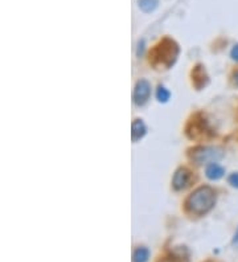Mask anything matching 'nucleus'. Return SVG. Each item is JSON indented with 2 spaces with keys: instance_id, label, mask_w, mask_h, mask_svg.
Returning <instances> with one entry per match:
<instances>
[{
  "instance_id": "f257e3e1",
  "label": "nucleus",
  "mask_w": 238,
  "mask_h": 262,
  "mask_svg": "<svg viewBox=\"0 0 238 262\" xmlns=\"http://www.w3.org/2000/svg\"><path fill=\"white\" fill-rule=\"evenodd\" d=\"M216 203V194L210 187H201L194 191L188 199V208L194 214L208 213Z\"/></svg>"
},
{
  "instance_id": "f03ea898",
  "label": "nucleus",
  "mask_w": 238,
  "mask_h": 262,
  "mask_svg": "<svg viewBox=\"0 0 238 262\" xmlns=\"http://www.w3.org/2000/svg\"><path fill=\"white\" fill-rule=\"evenodd\" d=\"M199 164L203 163H214L216 160H219L222 158V152L219 148H199V150L194 151V154L192 155Z\"/></svg>"
},
{
  "instance_id": "7ed1b4c3",
  "label": "nucleus",
  "mask_w": 238,
  "mask_h": 262,
  "mask_svg": "<svg viewBox=\"0 0 238 262\" xmlns=\"http://www.w3.org/2000/svg\"><path fill=\"white\" fill-rule=\"evenodd\" d=\"M177 45H176L174 41H171V40H164L160 45H158V48H156L155 53L158 57H163L161 60L165 61V60H168V64H172L175 61L176 56H177Z\"/></svg>"
},
{
  "instance_id": "20e7f679",
  "label": "nucleus",
  "mask_w": 238,
  "mask_h": 262,
  "mask_svg": "<svg viewBox=\"0 0 238 262\" xmlns=\"http://www.w3.org/2000/svg\"><path fill=\"white\" fill-rule=\"evenodd\" d=\"M150 93L151 86L147 81L142 80L136 83L135 90H134V101H135L136 105H144L150 98Z\"/></svg>"
},
{
  "instance_id": "39448f33",
  "label": "nucleus",
  "mask_w": 238,
  "mask_h": 262,
  "mask_svg": "<svg viewBox=\"0 0 238 262\" xmlns=\"http://www.w3.org/2000/svg\"><path fill=\"white\" fill-rule=\"evenodd\" d=\"M190 178V172L184 170V168H180V170L176 171L175 176H174V187H175V189L185 188L188 185Z\"/></svg>"
},
{
  "instance_id": "423d86ee",
  "label": "nucleus",
  "mask_w": 238,
  "mask_h": 262,
  "mask_svg": "<svg viewBox=\"0 0 238 262\" xmlns=\"http://www.w3.org/2000/svg\"><path fill=\"white\" fill-rule=\"evenodd\" d=\"M223 174H225V170H223L221 165L216 164V163L209 164L208 168H206V176L212 180H217L220 178H222Z\"/></svg>"
},
{
  "instance_id": "0eeeda50",
  "label": "nucleus",
  "mask_w": 238,
  "mask_h": 262,
  "mask_svg": "<svg viewBox=\"0 0 238 262\" xmlns=\"http://www.w3.org/2000/svg\"><path fill=\"white\" fill-rule=\"evenodd\" d=\"M144 134H146V126H144V123L139 121V119H136V121L132 123V141L141 139Z\"/></svg>"
},
{
  "instance_id": "6e6552de",
  "label": "nucleus",
  "mask_w": 238,
  "mask_h": 262,
  "mask_svg": "<svg viewBox=\"0 0 238 262\" xmlns=\"http://www.w3.org/2000/svg\"><path fill=\"white\" fill-rule=\"evenodd\" d=\"M150 258V250L147 247H138L134 252V262H147Z\"/></svg>"
},
{
  "instance_id": "1a4fd4ad",
  "label": "nucleus",
  "mask_w": 238,
  "mask_h": 262,
  "mask_svg": "<svg viewBox=\"0 0 238 262\" xmlns=\"http://www.w3.org/2000/svg\"><path fill=\"white\" fill-rule=\"evenodd\" d=\"M139 7L144 12H152L158 7V0H139Z\"/></svg>"
},
{
  "instance_id": "9d476101",
  "label": "nucleus",
  "mask_w": 238,
  "mask_h": 262,
  "mask_svg": "<svg viewBox=\"0 0 238 262\" xmlns=\"http://www.w3.org/2000/svg\"><path fill=\"white\" fill-rule=\"evenodd\" d=\"M170 92L165 89V87L163 86H159V89H158V92H156V97H158V99L160 102H167L168 99H170Z\"/></svg>"
},
{
  "instance_id": "9b49d317",
  "label": "nucleus",
  "mask_w": 238,
  "mask_h": 262,
  "mask_svg": "<svg viewBox=\"0 0 238 262\" xmlns=\"http://www.w3.org/2000/svg\"><path fill=\"white\" fill-rule=\"evenodd\" d=\"M160 262H187V258L184 256H181V254H171V256L165 257Z\"/></svg>"
},
{
  "instance_id": "f8f14e48",
  "label": "nucleus",
  "mask_w": 238,
  "mask_h": 262,
  "mask_svg": "<svg viewBox=\"0 0 238 262\" xmlns=\"http://www.w3.org/2000/svg\"><path fill=\"white\" fill-rule=\"evenodd\" d=\"M229 183L233 185V187H237L238 188V172L237 174L230 175V178H229Z\"/></svg>"
},
{
  "instance_id": "ddd939ff",
  "label": "nucleus",
  "mask_w": 238,
  "mask_h": 262,
  "mask_svg": "<svg viewBox=\"0 0 238 262\" xmlns=\"http://www.w3.org/2000/svg\"><path fill=\"white\" fill-rule=\"evenodd\" d=\"M232 57H233L236 61H238V45H234V48L232 49Z\"/></svg>"
},
{
  "instance_id": "4468645a",
  "label": "nucleus",
  "mask_w": 238,
  "mask_h": 262,
  "mask_svg": "<svg viewBox=\"0 0 238 262\" xmlns=\"http://www.w3.org/2000/svg\"><path fill=\"white\" fill-rule=\"evenodd\" d=\"M234 244H237L238 245V230L236 232V234H234Z\"/></svg>"
},
{
  "instance_id": "2eb2a0df",
  "label": "nucleus",
  "mask_w": 238,
  "mask_h": 262,
  "mask_svg": "<svg viewBox=\"0 0 238 262\" xmlns=\"http://www.w3.org/2000/svg\"><path fill=\"white\" fill-rule=\"evenodd\" d=\"M234 81H236V83L238 85V72L236 73V74H234Z\"/></svg>"
}]
</instances>
